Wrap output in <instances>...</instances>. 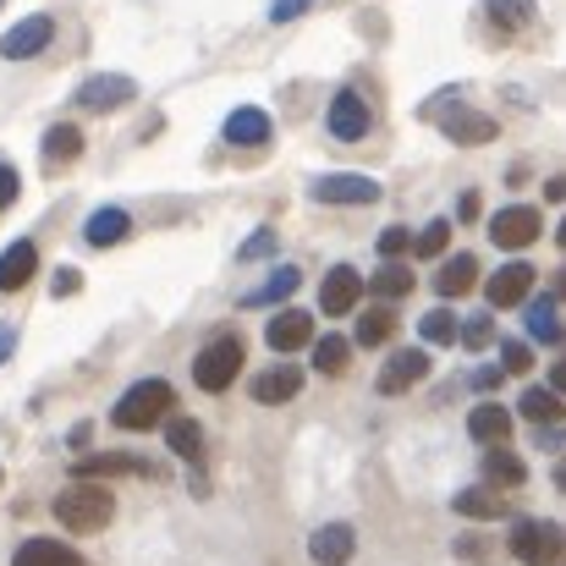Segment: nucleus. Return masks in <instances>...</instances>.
Returning <instances> with one entry per match:
<instances>
[{
  "mask_svg": "<svg viewBox=\"0 0 566 566\" xmlns=\"http://www.w3.org/2000/svg\"><path fill=\"white\" fill-rule=\"evenodd\" d=\"M111 517H116V501H111V490L94 484V479H77V484H66V490L55 495V523L72 528V534H99Z\"/></svg>",
  "mask_w": 566,
  "mask_h": 566,
  "instance_id": "nucleus-1",
  "label": "nucleus"
},
{
  "mask_svg": "<svg viewBox=\"0 0 566 566\" xmlns=\"http://www.w3.org/2000/svg\"><path fill=\"white\" fill-rule=\"evenodd\" d=\"M171 407H177V390H171L166 379H138V385L111 407V418H116V429H155V423L171 418Z\"/></svg>",
  "mask_w": 566,
  "mask_h": 566,
  "instance_id": "nucleus-2",
  "label": "nucleus"
},
{
  "mask_svg": "<svg viewBox=\"0 0 566 566\" xmlns=\"http://www.w3.org/2000/svg\"><path fill=\"white\" fill-rule=\"evenodd\" d=\"M512 556L523 566H566V539L545 517H517L512 523Z\"/></svg>",
  "mask_w": 566,
  "mask_h": 566,
  "instance_id": "nucleus-3",
  "label": "nucleus"
},
{
  "mask_svg": "<svg viewBox=\"0 0 566 566\" xmlns=\"http://www.w3.org/2000/svg\"><path fill=\"white\" fill-rule=\"evenodd\" d=\"M451 99H457V88H446L440 99L423 105V116H434L451 144H495V138H501L495 116H484V111H451Z\"/></svg>",
  "mask_w": 566,
  "mask_h": 566,
  "instance_id": "nucleus-4",
  "label": "nucleus"
},
{
  "mask_svg": "<svg viewBox=\"0 0 566 566\" xmlns=\"http://www.w3.org/2000/svg\"><path fill=\"white\" fill-rule=\"evenodd\" d=\"M237 375H242V342H237V336H220V342H209V347L192 358L198 390H226Z\"/></svg>",
  "mask_w": 566,
  "mask_h": 566,
  "instance_id": "nucleus-5",
  "label": "nucleus"
},
{
  "mask_svg": "<svg viewBox=\"0 0 566 566\" xmlns=\"http://www.w3.org/2000/svg\"><path fill=\"white\" fill-rule=\"evenodd\" d=\"M325 127H331L342 144H364L369 127H375V111H369V99H364L358 88H336V94H331V111H325Z\"/></svg>",
  "mask_w": 566,
  "mask_h": 566,
  "instance_id": "nucleus-6",
  "label": "nucleus"
},
{
  "mask_svg": "<svg viewBox=\"0 0 566 566\" xmlns=\"http://www.w3.org/2000/svg\"><path fill=\"white\" fill-rule=\"evenodd\" d=\"M423 375H429V353H423V347H401V353H390V358H385L375 390L379 396H401V390H412Z\"/></svg>",
  "mask_w": 566,
  "mask_h": 566,
  "instance_id": "nucleus-7",
  "label": "nucleus"
},
{
  "mask_svg": "<svg viewBox=\"0 0 566 566\" xmlns=\"http://www.w3.org/2000/svg\"><path fill=\"white\" fill-rule=\"evenodd\" d=\"M226 144L231 149H259V144H270V133H275V122H270V111H259V105H237L231 116H226Z\"/></svg>",
  "mask_w": 566,
  "mask_h": 566,
  "instance_id": "nucleus-8",
  "label": "nucleus"
},
{
  "mask_svg": "<svg viewBox=\"0 0 566 566\" xmlns=\"http://www.w3.org/2000/svg\"><path fill=\"white\" fill-rule=\"evenodd\" d=\"M534 237H539V209H528V203H512V209H501L490 220V242L495 248H528Z\"/></svg>",
  "mask_w": 566,
  "mask_h": 566,
  "instance_id": "nucleus-9",
  "label": "nucleus"
},
{
  "mask_svg": "<svg viewBox=\"0 0 566 566\" xmlns=\"http://www.w3.org/2000/svg\"><path fill=\"white\" fill-rule=\"evenodd\" d=\"M358 297H364V275H358L353 264H336V270L319 281V308H325V314H353Z\"/></svg>",
  "mask_w": 566,
  "mask_h": 566,
  "instance_id": "nucleus-10",
  "label": "nucleus"
},
{
  "mask_svg": "<svg viewBox=\"0 0 566 566\" xmlns=\"http://www.w3.org/2000/svg\"><path fill=\"white\" fill-rule=\"evenodd\" d=\"M50 39H55V22H50V17H22V22L0 39V55H6V61H28V55H39Z\"/></svg>",
  "mask_w": 566,
  "mask_h": 566,
  "instance_id": "nucleus-11",
  "label": "nucleus"
},
{
  "mask_svg": "<svg viewBox=\"0 0 566 566\" xmlns=\"http://www.w3.org/2000/svg\"><path fill=\"white\" fill-rule=\"evenodd\" d=\"M353 551H358V534H353L347 523H325V528H314V539H308L314 566H347Z\"/></svg>",
  "mask_w": 566,
  "mask_h": 566,
  "instance_id": "nucleus-12",
  "label": "nucleus"
},
{
  "mask_svg": "<svg viewBox=\"0 0 566 566\" xmlns=\"http://www.w3.org/2000/svg\"><path fill=\"white\" fill-rule=\"evenodd\" d=\"M528 292H534V270L523 259H512L506 270L490 275V308H517V303H528Z\"/></svg>",
  "mask_w": 566,
  "mask_h": 566,
  "instance_id": "nucleus-13",
  "label": "nucleus"
},
{
  "mask_svg": "<svg viewBox=\"0 0 566 566\" xmlns=\"http://www.w3.org/2000/svg\"><path fill=\"white\" fill-rule=\"evenodd\" d=\"M127 99H133V77H116V72H99V77H88L77 88V105L83 111H116Z\"/></svg>",
  "mask_w": 566,
  "mask_h": 566,
  "instance_id": "nucleus-14",
  "label": "nucleus"
},
{
  "mask_svg": "<svg viewBox=\"0 0 566 566\" xmlns=\"http://www.w3.org/2000/svg\"><path fill=\"white\" fill-rule=\"evenodd\" d=\"M264 342H270L275 353H297V347H308V342H314V319H308L303 308H281V314L270 319Z\"/></svg>",
  "mask_w": 566,
  "mask_h": 566,
  "instance_id": "nucleus-15",
  "label": "nucleus"
},
{
  "mask_svg": "<svg viewBox=\"0 0 566 566\" xmlns=\"http://www.w3.org/2000/svg\"><path fill=\"white\" fill-rule=\"evenodd\" d=\"M308 192L319 203H379V182L369 177H319Z\"/></svg>",
  "mask_w": 566,
  "mask_h": 566,
  "instance_id": "nucleus-16",
  "label": "nucleus"
},
{
  "mask_svg": "<svg viewBox=\"0 0 566 566\" xmlns=\"http://www.w3.org/2000/svg\"><path fill=\"white\" fill-rule=\"evenodd\" d=\"M297 390H303V369H297V364H281V369L253 375V401H264V407H281V401H292Z\"/></svg>",
  "mask_w": 566,
  "mask_h": 566,
  "instance_id": "nucleus-17",
  "label": "nucleus"
},
{
  "mask_svg": "<svg viewBox=\"0 0 566 566\" xmlns=\"http://www.w3.org/2000/svg\"><path fill=\"white\" fill-rule=\"evenodd\" d=\"M33 270H39V248L22 237V242H11L6 253H0V292H22L28 281H33Z\"/></svg>",
  "mask_w": 566,
  "mask_h": 566,
  "instance_id": "nucleus-18",
  "label": "nucleus"
},
{
  "mask_svg": "<svg viewBox=\"0 0 566 566\" xmlns=\"http://www.w3.org/2000/svg\"><path fill=\"white\" fill-rule=\"evenodd\" d=\"M127 231H133L127 209H94L88 226H83V242L88 248H116V242H127Z\"/></svg>",
  "mask_w": 566,
  "mask_h": 566,
  "instance_id": "nucleus-19",
  "label": "nucleus"
},
{
  "mask_svg": "<svg viewBox=\"0 0 566 566\" xmlns=\"http://www.w3.org/2000/svg\"><path fill=\"white\" fill-rule=\"evenodd\" d=\"M11 566H88V562L72 545H61V539H28V545H17Z\"/></svg>",
  "mask_w": 566,
  "mask_h": 566,
  "instance_id": "nucleus-20",
  "label": "nucleus"
},
{
  "mask_svg": "<svg viewBox=\"0 0 566 566\" xmlns=\"http://www.w3.org/2000/svg\"><path fill=\"white\" fill-rule=\"evenodd\" d=\"M297 286H303V270L297 264H281L264 286H253L248 297H242V308H270V303H286V297H297Z\"/></svg>",
  "mask_w": 566,
  "mask_h": 566,
  "instance_id": "nucleus-21",
  "label": "nucleus"
},
{
  "mask_svg": "<svg viewBox=\"0 0 566 566\" xmlns=\"http://www.w3.org/2000/svg\"><path fill=\"white\" fill-rule=\"evenodd\" d=\"M473 281H479V259L473 253H451L440 264V275H434V292L440 297H462V292H473Z\"/></svg>",
  "mask_w": 566,
  "mask_h": 566,
  "instance_id": "nucleus-22",
  "label": "nucleus"
},
{
  "mask_svg": "<svg viewBox=\"0 0 566 566\" xmlns=\"http://www.w3.org/2000/svg\"><path fill=\"white\" fill-rule=\"evenodd\" d=\"M468 434H473V440H484V446H501V440L512 434V412H506L501 401H484V407H473Z\"/></svg>",
  "mask_w": 566,
  "mask_h": 566,
  "instance_id": "nucleus-23",
  "label": "nucleus"
},
{
  "mask_svg": "<svg viewBox=\"0 0 566 566\" xmlns=\"http://www.w3.org/2000/svg\"><path fill=\"white\" fill-rule=\"evenodd\" d=\"M105 473H155V468L144 457H133V451H99V457L77 462V479H105Z\"/></svg>",
  "mask_w": 566,
  "mask_h": 566,
  "instance_id": "nucleus-24",
  "label": "nucleus"
},
{
  "mask_svg": "<svg viewBox=\"0 0 566 566\" xmlns=\"http://www.w3.org/2000/svg\"><path fill=\"white\" fill-rule=\"evenodd\" d=\"M484 479H490L495 490H517V484L528 479V468H523V457H517V451L490 446V451H484Z\"/></svg>",
  "mask_w": 566,
  "mask_h": 566,
  "instance_id": "nucleus-25",
  "label": "nucleus"
},
{
  "mask_svg": "<svg viewBox=\"0 0 566 566\" xmlns=\"http://www.w3.org/2000/svg\"><path fill=\"white\" fill-rule=\"evenodd\" d=\"M451 512H457V517H473V523H490V517H506V501H501V490L490 484V490H462V495L451 501Z\"/></svg>",
  "mask_w": 566,
  "mask_h": 566,
  "instance_id": "nucleus-26",
  "label": "nucleus"
},
{
  "mask_svg": "<svg viewBox=\"0 0 566 566\" xmlns=\"http://www.w3.org/2000/svg\"><path fill=\"white\" fill-rule=\"evenodd\" d=\"M517 412H523V418H534L539 429H551V423H562L566 418V396H556V390H523Z\"/></svg>",
  "mask_w": 566,
  "mask_h": 566,
  "instance_id": "nucleus-27",
  "label": "nucleus"
},
{
  "mask_svg": "<svg viewBox=\"0 0 566 566\" xmlns=\"http://www.w3.org/2000/svg\"><path fill=\"white\" fill-rule=\"evenodd\" d=\"M375 297L379 303H396V297H407L412 292V270L401 264V259H379V270H375Z\"/></svg>",
  "mask_w": 566,
  "mask_h": 566,
  "instance_id": "nucleus-28",
  "label": "nucleus"
},
{
  "mask_svg": "<svg viewBox=\"0 0 566 566\" xmlns=\"http://www.w3.org/2000/svg\"><path fill=\"white\" fill-rule=\"evenodd\" d=\"M77 155H83V127L61 122V127L44 133V160H50V166H66V160H77Z\"/></svg>",
  "mask_w": 566,
  "mask_h": 566,
  "instance_id": "nucleus-29",
  "label": "nucleus"
},
{
  "mask_svg": "<svg viewBox=\"0 0 566 566\" xmlns=\"http://www.w3.org/2000/svg\"><path fill=\"white\" fill-rule=\"evenodd\" d=\"M166 446H171L182 462H198V457H203V429H198L192 418H171V423H166Z\"/></svg>",
  "mask_w": 566,
  "mask_h": 566,
  "instance_id": "nucleus-30",
  "label": "nucleus"
},
{
  "mask_svg": "<svg viewBox=\"0 0 566 566\" xmlns=\"http://www.w3.org/2000/svg\"><path fill=\"white\" fill-rule=\"evenodd\" d=\"M528 336H534V342H562L556 297H534V303H528Z\"/></svg>",
  "mask_w": 566,
  "mask_h": 566,
  "instance_id": "nucleus-31",
  "label": "nucleus"
},
{
  "mask_svg": "<svg viewBox=\"0 0 566 566\" xmlns=\"http://www.w3.org/2000/svg\"><path fill=\"white\" fill-rule=\"evenodd\" d=\"M347 364H353V342H342V336L314 342V369H319V375H342Z\"/></svg>",
  "mask_w": 566,
  "mask_h": 566,
  "instance_id": "nucleus-32",
  "label": "nucleus"
},
{
  "mask_svg": "<svg viewBox=\"0 0 566 566\" xmlns=\"http://www.w3.org/2000/svg\"><path fill=\"white\" fill-rule=\"evenodd\" d=\"M490 22L501 33H517V28L534 22V0H490Z\"/></svg>",
  "mask_w": 566,
  "mask_h": 566,
  "instance_id": "nucleus-33",
  "label": "nucleus"
},
{
  "mask_svg": "<svg viewBox=\"0 0 566 566\" xmlns=\"http://www.w3.org/2000/svg\"><path fill=\"white\" fill-rule=\"evenodd\" d=\"M390 331H396V314L379 303V308H369V314L358 319V347H385V342H390Z\"/></svg>",
  "mask_w": 566,
  "mask_h": 566,
  "instance_id": "nucleus-34",
  "label": "nucleus"
},
{
  "mask_svg": "<svg viewBox=\"0 0 566 566\" xmlns=\"http://www.w3.org/2000/svg\"><path fill=\"white\" fill-rule=\"evenodd\" d=\"M418 336H423V347H451V342H457V319H451V308L423 314V319H418Z\"/></svg>",
  "mask_w": 566,
  "mask_h": 566,
  "instance_id": "nucleus-35",
  "label": "nucleus"
},
{
  "mask_svg": "<svg viewBox=\"0 0 566 566\" xmlns=\"http://www.w3.org/2000/svg\"><path fill=\"white\" fill-rule=\"evenodd\" d=\"M446 242H451V226H446V220H429V226L412 237V253L429 259V253H446Z\"/></svg>",
  "mask_w": 566,
  "mask_h": 566,
  "instance_id": "nucleus-36",
  "label": "nucleus"
},
{
  "mask_svg": "<svg viewBox=\"0 0 566 566\" xmlns=\"http://www.w3.org/2000/svg\"><path fill=\"white\" fill-rule=\"evenodd\" d=\"M501 369H506V375H528V369H534V347H523V342H501Z\"/></svg>",
  "mask_w": 566,
  "mask_h": 566,
  "instance_id": "nucleus-37",
  "label": "nucleus"
},
{
  "mask_svg": "<svg viewBox=\"0 0 566 566\" xmlns=\"http://www.w3.org/2000/svg\"><path fill=\"white\" fill-rule=\"evenodd\" d=\"M407 248H412V231H401V226L379 231V259H401Z\"/></svg>",
  "mask_w": 566,
  "mask_h": 566,
  "instance_id": "nucleus-38",
  "label": "nucleus"
},
{
  "mask_svg": "<svg viewBox=\"0 0 566 566\" xmlns=\"http://www.w3.org/2000/svg\"><path fill=\"white\" fill-rule=\"evenodd\" d=\"M270 248H275V231L264 226V231H253V237L242 242V259H259V253H270Z\"/></svg>",
  "mask_w": 566,
  "mask_h": 566,
  "instance_id": "nucleus-39",
  "label": "nucleus"
},
{
  "mask_svg": "<svg viewBox=\"0 0 566 566\" xmlns=\"http://www.w3.org/2000/svg\"><path fill=\"white\" fill-rule=\"evenodd\" d=\"M308 6H314V0H275V6H270V22H292V17H303Z\"/></svg>",
  "mask_w": 566,
  "mask_h": 566,
  "instance_id": "nucleus-40",
  "label": "nucleus"
},
{
  "mask_svg": "<svg viewBox=\"0 0 566 566\" xmlns=\"http://www.w3.org/2000/svg\"><path fill=\"white\" fill-rule=\"evenodd\" d=\"M17 188H22V182H17V171L0 160V209H6V203H17Z\"/></svg>",
  "mask_w": 566,
  "mask_h": 566,
  "instance_id": "nucleus-41",
  "label": "nucleus"
},
{
  "mask_svg": "<svg viewBox=\"0 0 566 566\" xmlns=\"http://www.w3.org/2000/svg\"><path fill=\"white\" fill-rule=\"evenodd\" d=\"M462 331V342H490V319L479 314V319H468V325H457Z\"/></svg>",
  "mask_w": 566,
  "mask_h": 566,
  "instance_id": "nucleus-42",
  "label": "nucleus"
},
{
  "mask_svg": "<svg viewBox=\"0 0 566 566\" xmlns=\"http://www.w3.org/2000/svg\"><path fill=\"white\" fill-rule=\"evenodd\" d=\"M77 286H83V275H77V270H61V275H55V297H72Z\"/></svg>",
  "mask_w": 566,
  "mask_h": 566,
  "instance_id": "nucleus-43",
  "label": "nucleus"
},
{
  "mask_svg": "<svg viewBox=\"0 0 566 566\" xmlns=\"http://www.w3.org/2000/svg\"><path fill=\"white\" fill-rule=\"evenodd\" d=\"M457 214L473 220V214H479V192H462V198H457Z\"/></svg>",
  "mask_w": 566,
  "mask_h": 566,
  "instance_id": "nucleus-44",
  "label": "nucleus"
},
{
  "mask_svg": "<svg viewBox=\"0 0 566 566\" xmlns=\"http://www.w3.org/2000/svg\"><path fill=\"white\" fill-rule=\"evenodd\" d=\"M551 390L566 396V358H556V369H551Z\"/></svg>",
  "mask_w": 566,
  "mask_h": 566,
  "instance_id": "nucleus-45",
  "label": "nucleus"
},
{
  "mask_svg": "<svg viewBox=\"0 0 566 566\" xmlns=\"http://www.w3.org/2000/svg\"><path fill=\"white\" fill-rule=\"evenodd\" d=\"M11 347H17V331H11V325H0V364L11 358Z\"/></svg>",
  "mask_w": 566,
  "mask_h": 566,
  "instance_id": "nucleus-46",
  "label": "nucleus"
},
{
  "mask_svg": "<svg viewBox=\"0 0 566 566\" xmlns=\"http://www.w3.org/2000/svg\"><path fill=\"white\" fill-rule=\"evenodd\" d=\"M545 192H551V198L562 203V198H566V171H562V177H551V188H545Z\"/></svg>",
  "mask_w": 566,
  "mask_h": 566,
  "instance_id": "nucleus-47",
  "label": "nucleus"
},
{
  "mask_svg": "<svg viewBox=\"0 0 566 566\" xmlns=\"http://www.w3.org/2000/svg\"><path fill=\"white\" fill-rule=\"evenodd\" d=\"M556 490H562V495H566V462H562V468H556Z\"/></svg>",
  "mask_w": 566,
  "mask_h": 566,
  "instance_id": "nucleus-48",
  "label": "nucleus"
},
{
  "mask_svg": "<svg viewBox=\"0 0 566 566\" xmlns=\"http://www.w3.org/2000/svg\"><path fill=\"white\" fill-rule=\"evenodd\" d=\"M556 242H562V248H566V220H562V231H556Z\"/></svg>",
  "mask_w": 566,
  "mask_h": 566,
  "instance_id": "nucleus-49",
  "label": "nucleus"
}]
</instances>
